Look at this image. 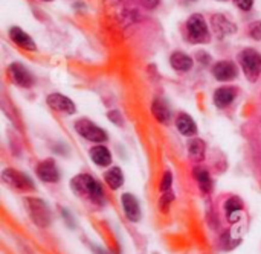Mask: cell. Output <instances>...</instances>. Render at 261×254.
Segmentation results:
<instances>
[{"label":"cell","instance_id":"obj_1","mask_svg":"<svg viewBox=\"0 0 261 254\" xmlns=\"http://www.w3.org/2000/svg\"><path fill=\"white\" fill-rule=\"evenodd\" d=\"M70 189L78 197L101 206L104 203V190L101 184L89 174H80L70 180Z\"/></svg>","mask_w":261,"mask_h":254},{"label":"cell","instance_id":"obj_2","mask_svg":"<svg viewBox=\"0 0 261 254\" xmlns=\"http://www.w3.org/2000/svg\"><path fill=\"white\" fill-rule=\"evenodd\" d=\"M239 64L243 69L245 76L251 81L255 82L261 75V53L258 50L248 47L243 49L239 53Z\"/></svg>","mask_w":261,"mask_h":254},{"label":"cell","instance_id":"obj_3","mask_svg":"<svg viewBox=\"0 0 261 254\" xmlns=\"http://www.w3.org/2000/svg\"><path fill=\"white\" fill-rule=\"evenodd\" d=\"M187 37H188V40L191 43H197V44L210 43L211 34H210L208 24H206L203 15L193 14L188 18V21H187Z\"/></svg>","mask_w":261,"mask_h":254},{"label":"cell","instance_id":"obj_4","mask_svg":"<svg viewBox=\"0 0 261 254\" xmlns=\"http://www.w3.org/2000/svg\"><path fill=\"white\" fill-rule=\"evenodd\" d=\"M24 207L28 210L29 218L32 219V223L37 227L46 229L50 224V221H52L50 210H49V207L46 206L44 201H41L38 198H26L24 200Z\"/></svg>","mask_w":261,"mask_h":254},{"label":"cell","instance_id":"obj_5","mask_svg":"<svg viewBox=\"0 0 261 254\" xmlns=\"http://www.w3.org/2000/svg\"><path fill=\"white\" fill-rule=\"evenodd\" d=\"M2 180L8 187H11L15 192H31V190H34L32 180L26 174H23V172H20L17 169H12V168L5 169L2 172Z\"/></svg>","mask_w":261,"mask_h":254},{"label":"cell","instance_id":"obj_6","mask_svg":"<svg viewBox=\"0 0 261 254\" xmlns=\"http://www.w3.org/2000/svg\"><path fill=\"white\" fill-rule=\"evenodd\" d=\"M75 131L86 140L92 142V143H104L107 142V133L98 126L96 123H93L89 119H78L75 122Z\"/></svg>","mask_w":261,"mask_h":254},{"label":"cell","instance_id":"obj_7","mask_svg":"<svg viewBox=\"0 0 261 254\" xmlns=\"http://www.w3.org/2000/svg\"><path fill=\"white\" fill-rule=\"evenodd\" d=\"M8 75H9V79L17 87L31 88L34 85V76H32V73L23 64H20V62H12L8 67Z\"/></svg>","mask_w":261,"mask_h":254},{"label":"cell","instance_id":"obj_8","mask_svg":"<svg viewBox=\"0 0 261 254\" xmlns=\"http://www.w3.org/2000/svg\"><path fill=\"white\" fill-rule=\"evenodd\" d=\"M46 104L49 105V108H52L54 111L57 113H61V114H73L76 111V107L75 104L64 94H60V93H52L46 98Z\"/></svg>","mask_w":261,"mask_h":254},{"label":"cell","instance_id":"obj_9","mask_svg":"<svg viewBox=\"0 0 261 254\" xmlns=\"http://www.w3.org/2000/svg\"><path fill=\"white\" fill-rule=\"evenodd\" d=\"M213 76L217 79V81H222V82H228V81H232L237 78L239 75V69L237 66L232 62V61H228V59H223V61H219L213 66Z\"/></svg>","mask_w":261,"mask_h":254},{"label":"cell","instance_id":"obj_10","mask_svg":"<svg viewBox=\"0 0 261 254\" xmlns=\"http://www.w3.org/2000/svg\"><path fill=\"white\" fill-rule=\"evenodd\" d=\"M37 177L44 183H57L60 180V172L52 158H46L37 165Z\"/></svg>","mask_w":261,"mask_h":254},{"label":"cell","instance_id":"obj_11","mask_svg":"<svg viewBox=\"0 0 261 254\" xmlns=\"http://www.w3.org/2000/svg\"><path fill=\"white\" fill-rule=\"evenodd\" d=\"M211 26L219 38H225L226 35L234 34L237 30V26L232 21H229L223 14H214L211 17Z\"/></svg>","mask_w":261,"mask_h":254},{"label":"cell","instance_id":"obj_12","mask_svg":"<svg viewBox=\"0 0 261 254\" xmlns=\"http://www.w3.org/2000/svg\"><path fill=\"white\" fill-rule=\"evenodd\" d=\"M237 94H239V88H237V87L225 85V87H220V88H217V90L214 91L213 99H214L216 107H219V108H226V107H229V105L234 102V99L237 98Z\"/></svg>","mask_w":261,"mask_h":254},{"label":"cell","instance_id":"obj_13","mask_svg":"<svg viewBox=\"0 0 261 254\" xmlns=\"http://www.w3.org/2000/svg\"><path fill=\"white\" fill-rule=\"evenodd\" d=\"M121 203H122L125 218L132 223H138L141 219V206H139L136 197L132 194H124L121 197Z\"/></svg>","mask_w":261,"mask_h":254},{"label":"cell","instance_id":"obj_14","mask_svg":"<svg viewBox=\"0 0 261 254\" xmlns=\"http://www.w3.org/2000/svg\"><path fill=\"white\" fill-rule=\"evenodd\" d=\"M9 37H11V40H12L18 47H21V49H24V50H35V49H37L34 40H32L23 29H20V27H17V26H14V27L9 29Z\"/></svg>","mask_w":261,"mask_h":254},{"label":"cell","instance_id":"obj_15","mask_svg":"<svg viewBox=\"0 0 261 254\" xmlns=\"http://www.w3.org/2000/svg\"><path fill=\"white\" fill-rule=\"evenodd\" d=\"M193 175H194V180L197 181V186H199L200 192L205 194V195L211 194V190H213V178H211L208 169L197 165L193 169Z\"/></svg>","mask_w":261,"mask_h":254},{"label":"cell","instance_id":"obj_16","mask_svg":"<svg viewBox=\"0 0 261 254\" xmlns=\"http://www.w3.org/2000/svg\"><path fill=\"white\" fill-rule=\"evenodd\" d=\"M176 128L177 131L185 136V137H193L197 133V125L196 122L191 119V116H188L187 113H180L176 117Z\"/></svg>","mask_w":261,"mask_h":254},{"label":"cell","instance_id":"obj_17","mask_svg":"<svg viewBox=\"0 0 261 254\" xmlns=\"http://www.w3.org/2000/svg\"><path fill=\"white\" fill-rule=\"evenodd\" d=\"M170 62H171V67L176 70V72H180V73H185V72H190L194 66L193 62V58L184 52H174L171 56H170Z\"/></svg>","mask_w":261,"mask_h":254},{"label":"cell","instance_id":"obj_18","mask_svg":"<svg viewBox=\"0 0 261 254\" xmlns=\"http://www.w3.org/2000/svg\"><path fill=\"white\" fill-rule=\"evenodd\" d=\"M90 158L95 165L101 168H107L112 165V154L104 145H96L90 149Z\"/></svg>","mask_w":261,"mask_h":254},{"label":"cell","instance_id":"obj_19","mask_svg":"<svg viewBox=\"0 0 261 254\" xmlns=\"http://www.w3.org/2000/svg\"><path fill=\"white\" fill-rule=\"evenodd\" d=\"M206 145L202 139H193L188 145V157L193 163H200L205 158Z\"/></svg>","mask_w":261,"mask_h":254},{"label":"cell","instance_id":"obj_20","mask_svg":"<svg viewBox=\"0 0 261 254\" xmlns=\"http://www.w3.org/2000/svg\"><path fill=\"white\" fill-rule=\"evenodd\" d=\"M151 113H153L154 119H156L159 123L167 125V123H170V120H171V111H170V108L167 107V104L162 102L161 99H156V101L153 102V105H151Z\"/></svg>","mask_w":261,"mask_h":254},{"label":"cell","instance_id":"obj_21","mask_svg":"<svg viewBox=\"0 0 261 254\" xmlns=\"http://www.w3.org/2000/svg\"><path fill=\"white\" fill-rule=\"evenodd\" d=\"M104 180H106L107 186H109L112 190H116V189H119V187L122 186V183H124V174H122V171H121L118 166H113V168H110V169L104 174Z\"/></svg>","mask_w":261,"mask_h":254},{"label":"cell","instance_id":"obj_22","mask_svg":"<svg viewBox=\"0 0 261 254\" xmlns=\"http://www.w3.org/2000/svg\"><path fill=\"white\" fill-rule=\"evenodd\" d=\"M242 210H243V203L239 197H229L225 201V212L229 218L231 215H236L237 212H242Z\"/></svg>","mask_w":261,"mask_h":254},{"label":"cell","instance_id":"obj_23","mask_svg":"<svg viewBox=\"0 0 261 254\" xmlns=\"http://www.w3.org/2000/svg\"><path fill=\"white\" fill-rule=\"evenodd\" d=\"M173 201H174V194H173L171 190L164 192V194H162V197H161V200H159V209H161L164 213H168L170 206H171V203H173Z\"/></svg>","mask_w":261,"mask_h":254},{"label":"cell","instance_id":"obj_24","mask_svg":"<svg viewBox=\"0 0 261 254\" xmlns=\"http://www.w3.org/2000/svg\"><path fill=\"white\" fill-rule=\"evenodd\" d=\"M173 187V174L171 171H165L162 175V181H161V192H168Z\"/></svg>","mask_w":261,"mask_h":254},{"label":"cell","instance_id":"obj_25","mask_svg":"<svg viewBox=\"0 0 261 254\" xmlns=\"http://www.w3.org/2000/svg\"><path fill=\"white\" fill-rule=\"evenodd\" d=\"M249 35L254 40H261V20H255L249 24Z\"/></svg>","mask_w":261,"mask_h":254},{"label":"cell","instance_id":"obj_26","mask_svg":"<svg viewBox=\"0 0 261 254\" xmlns=\"http://www.w3.org/2000/svg\"><path fill=\"white\" fill-rule=\"evenodd\" d=\"M107 117H109V120H110V122H113V123H116V125H122V123H124L121 113H119V111H116V110H113V111H109Z\"/></svg>","mask_w":261,"mask_h":254},{"label":"cell","instance_id":"obj_27","mask_svg":"<svg viewBox=\"0 0 261 254\" xmlns=\"http://www.w3.org/2000/svg\"><path fill=\"white\" fill-rule=\"evenodd\" d=\"M234 2L242 11H251V8L254 5V0H234Z\"/></svg>","mask_w":261,"mask_h":254},{"label":"cell","instance_id":"obj_28","mask_svg":"<svg viewBox=\"0 0 261 254\" xmlns=\"http://www.w3.org/2000/svg\"><path fill=\"white\" fill-rule=\"evenodd\" d=\"M159 2H161V0H141L142 6L147 8V9H154V8L159 5Z\"/></svg>","mask_w":261,"mask_h":254},{"label":"cell","instance_id":"obj_29","mask_svg":"<svg viewBox=\"0 0 261 254\" xmlns=\"http://www.w3.org/2000/svg\"><path fill=\"white\" fill-rule=\"evenodd\" d=\"M197 59L202 62V64H208L210 61H211V56H210V53H205V52H199L197 53Z\"/></svg>","mask_w":261,"mask_h":254},{"label":"cell","instance_id":"obj_30","mask_svg":"<svg viewBox=\"0 0 261 254\" xmlns=\"http://www.w3.org/2000/svg\"><path fill=\"white\" fill-rule=\"evenodd\" d=\"M41 2H52V0H41Z\"/></svg>","mask_w":261,"mask_h":254}]
</instances>
